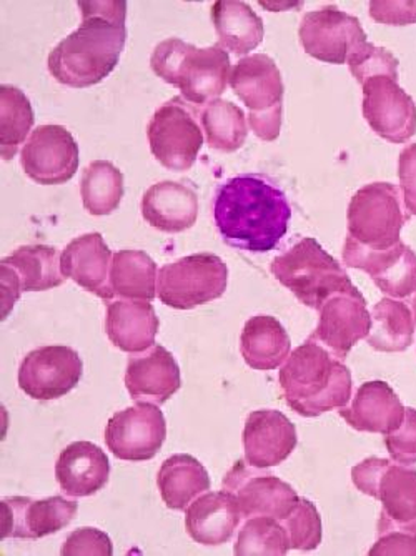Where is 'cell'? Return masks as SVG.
I'll return each mask as SVG.
<instances>
[{"label":"cell","instance_id":"6da1fadb","mask_svg":"<svg viewBox=\"0 0 416 556\" xmlns=\"http://www.w3.org/2000/svg\"><path fill=\"white\" fill-rule=\"evenodd\" d=\"M214 220L227 245L267 254L289 232L292 207L283 190L265 175L243 174L218 189Z\"/></svg>","mask_w":416,"mask_h":556},{"label":"cell","instance_id":"7a4b0ae2","mask_svg":"<svg viewBox=\"0 0 416 556\" xmlns=\"http://www.w3.org/2000/svg\"><path fill=\"white\" fill-rule=\"evenodd\" d=\"M83 24L49 55V72L74 89L97 86L117 67L124 52L125 2H79Z\"/></svg>","mask_w":416,"mask_h":556},{"label":"cell","instance_id":"3957f363","mask_svg":"<svg viewBox=\"0 0 416 556\" xmlns=\"http://www.w3.org/2000/svg\"><path fill=\"white\" fill-rule=\"evenodd\" d=\"M280 386L293 410L303 417H318L349 403L352 375L327 349L308 339L287 358Z\"/></svg>","mask_w":416,"mask_h":556},{"label":"cell","instance_id":"277c9868","mask_svg":"<svg viewBox=\"0 0 416 556\" xmlns=\"http://www.w3.org/2000/svg\"><path fill=\"white\" fill-rule=\"evenodd\" d=\"M150 67L196 105L217 100L230 83V55L222 46L199 49L181 39L164 40L153 50Z\"/></svg>","mask_w":416,"mask_h":556},{"label":"cell","instance_id":"5b68a950","mask_svg":"<svg viewBox=\"0 0 416 556\" xmlns=\"http://www.w3.org/2000/svg\"><path fill=\"white\" fill-rule=\"evenodd\" d=\"M270 268L281 286L303 305L317 311L330 296L355 290L342 265L312 237L300 240L289 252L275 258Z\"/></svg>","mask_w":416,"mask_h":556},{"label":"cell","instance_id":"8992f818","mask_svg":"<svg viewBox=\"0 0 416 556\" xmlns=\"http://www.w3.org/2000/svg\"><path fill=\"white\" fill-rule=\"evenodd\" d=\"M230 87L250 111V127L262 140L280 136L283 83L268 55L240 59L231 71Z\"/></svg>","mask_w":416,"mask_h":556},{"label":"cell","instance_id":"52a82bcc","mask_svg":"<svg viewBox=\"0 0 416 556\" xmlns=\"http://www.w3.org/2000/svg\"><path fill=\"white\" fill-rule=\"evenodd\" d=\"M159 299L175 311H192L227 290L228 268L214 254H196L164 265L159 271Z\"/></svg>","mask_w":416,"mask_h":556},{"label":"cell","instance_id":"ba28073f","mask_svg":"<svg viewBox=\"0 0 416 556\" xmlns=\"http://www.w3.org/2000/svg\"><path fill=\"white\" fill-rule=\"evenodd\" d=\"M150 150L168 170L186 172L196 164L203 146L197 114L181 97L165 102L147 125Z\"/></svg>","mask_w":416,"mask_h":556},{"label":"cell","instance_id":"9c48e42d","mask_svg":"<svg viewBox=\"0 0 416 556\" xmlns=\"http://www.w3.org/2000/svg\"><path fill=\"white\" fill-rule=\"evenodd\" d=\"M402 214L399 190L392 184H370L356 192L349 207V237L368 250H388L400 243Z\"/></svg>","mask_w":416,"mask_h":556},{"label":"cell","instance_id":"30bf717a","mask_svg":"<svg viewBox=\"0 0 416 556\" xmlns=\"http://www.w3.org/2000/svg\"><path fill=\"white\" fill-rule=\"evenodd\" d=\"M167 437L164 412L153 403L139 402L117 412L105 428V443L118 460H152Z\"/></svg>","mask_w":416,"mask_h":556},{"label":"cell","instance_id":"8fae6325","mask_svg":"<svg viewBox=\"0 0 416 556\" xmlns=\"http://www.w3.org/2000/svg\"><path fill=\"white\" fill-rule=\"evenodd\" d=\"M83 374V358L71 346H40L22 361L18 387L34 400H58L77 387Z\"/></svg>","mask_w":416,"mask_h":556},{"label":"cell","instance_id":"7c38bea8","mask_svg":"<svg viewBox=\"0 0 416 556\" xmlns=\"http://www.w3.org/2000/svg\"><path fill=\"white\" fill-rule=\"evenodd\" d=\"M25 175L40 186H62L79 168V146L62 125H40L22 149Z\"/></svg>","mask_w":416,"mask_h":556},{"label":"cell","instance_id":"4fadbf2b","mask_svg":"<svg viewBox=\"0 0 416 556\" xmlns=\"http://www.w3.org/2000/svg\"><path fill=\"white\" fill-rule=\"evenodd\" d=\"M299 36L306 54L337 65L345 64L353 50L367 42L358 18L335 5L308 12L300 25Z\"/></svg>","mask_w":416,"mask_h":556},{"label":"cell","instance_id":"5bb4252c","mask_svg":"<svg viewBox=\"0 0 416 556\" xmlns=\"http://www.w3.org/2000/svg\"><path fill=\"white\" fill-rule=\"evenodd\" d=\"M0 510L2 540H39L64 530L79 511V503L59 495L46 500L14 496L2 500Z\"/></svg>","mask_w":416,"mask_h":556},{"label":"cell","instance_id":"9a60e30c","mask_svg":"<svg viewBox=\"0 0 416 556\" xmlns=\"http://www.w3.org/2000/svg\"><path fill=\"white\" fill-rule=\"evenodd\" d=\"M362 111L371 129L388 142L403 143L416 130V105L412 97L390 77L363 84Z\"/></svg>","mask_w":416,"mask_h":556},{"label":"cell","instance_id":"2e32d148","mask_svg":"<svg viewBox=\"0 0 416 556\" xmlns=\"http://www.w3.org/2000/svg\"><path fill=\"white\" fill-rule=\"evenodd\" d=\"M371 330L367 303L358 290L337 293L320 308V321L310 340L327 346L338 361H345L356 342Z\"/></svg>","mask_w":416,"mask_h":556},{"label":"cell","instance_id":"e0dca14e","mask_svg":"<svg viewBox=\"0 0 416 556\" xmlns=\"http://www.w3.org/2000/svg\"><path fill=\"white\" fill-rule=\"evenodd\" d=\"M224 490L236 496L245 518L272 517L283 520L300 502L292 486L272 475H255L242 462L225 475Z\"/></svg>","mask_w":416,"mask_h":556},{"label":"cell","instance_id":"ac0fdd59","mask_svg":"<svg viewBox=\"0 0 416 556\" xmlns=\"http://www.w3.org/2000/svg\"><path fill=\"white\" fill-rule=\"evenodd\" d=\"M180 386V368L164 346L153 345L128 358L125 387L136 402L164 405Z\"/></svg>","mask_w":416,"mask_h":556},{"label":"cell","instance_id":"d6986e66","mask_svg":"<svg viewBox=\"0 0 416 556\" xmlns=\"http://www.w3.org/2000/svg\"><path fill=\"white\" fill-rule=\"evenodd\" d=\"M343 261L349 267L368 271L388 295L406 296L416 289V283L403 277V274L416 277V257L402 243L388 250H368L346 237Z\"/></svg>","mask_w":416,"mask_h":556},{"label":"cell","instance_id":"ffe728a7","mask_svg":"<svg viewBox=\"0 0 416 556\" xmlns=\"http://www.w3.org/2000/svg\"><path fill=\"white\" fill-rule=\"evenodd\" d=\"M111 254L100 233H86L72 240L61 255V268L65 278L89 290L103 300H114L111 289Z\"/></svg>","mask_w":416,"mask_h":556},{"label":"cell","instance_id":"44dd1931","mask_svg":"<svg viewBox=\"0 0 416 556\" xmlns=\"http://www.w3.org/2000/svg\"><path fill=\"white\" fill-rule=\"evenodd\" d=\"M243 446L247 464L275 467L289 458L297 446L295 425L277 410L253 412L243 430Z\"/></svg>","mask_w":416,"mask_h":556},{"label":"cell","instance_id":"7402d4cb","mask_svg":"<svg viewBox=\"0 0 416 556\" xmlns=\"http://www.w3.org/2000/svg\"><path fill=\"white\" fill-rule=\"evenodd\" d=\"M55 478L67 495L75 498L96 495L108 485L111 462L96 443L74 442L62 450L55 465Z\"/></svg>","mask_w":416,"mask_h":556},{"label":"cell","instance_id":"603a6c76","mask_svg":"<svg viewBox=\"0 0 416 556\" xmlns=\"http://www.w3.org/2000/svg\"><path fill=\"white\" fill-rule=\"evenodd\" d=\"M105 332L122 352L140 353L155 345L159 318L147 300H109Z\"/></svg>","mask_w":416,"mask_h":556},{"label":"cell","instance_id":"cb8c5ba5","mask_svg":"<svg viewBox=\"0 0 416 556\" xmlns=\"http://www.w3.org/2000/svg\"><path fill=\"white\" fill-rule=\"evenodd\" d=\"M240 518L242 510L231 493L225 490L205 493L193 500L187 508V533L200 545H224L236 532Z\"/></svg>","mask_w":416,"mask_h":556},{"label":"cell","instance_id":"d4e9b609","mask_svg":"<svg viewBox=\"0 0 416 556\" xmlns=\"http://www.w3.org/2000/svg\"><path fill=\"white\" fill-rule=\"evenodd\" d=\"M142 215L147 224L161 232H184L196 225L199 199L190 187L165 180L147 190L142 199Z\"/></svg>","mask_w":416,"mask_h":556},{"label":"cell","instance_id":"484cf974","mask_svg":"<svg viewBox=\"0 0 416 556\" xmlns=\"http://www.w3.org/2000/svg\"><path fill=\"white\" fill-rule=\"evenodd\" d=\"M157 485L171 510H187L197 496L209 492L211 477L197 458L181 453L164 462L159 470Z\"/></svg>","mask_w":416,"mask_h":556},{"label":"cell","instance_id":"4316f807","mask_svg":"<svg viewBox=\"0 0 416 556\" xmlns=\"http://www.w3.org/2000/svg\"><path fill=\"white\" fill-rule=\"evenodd\" d=\"M212 21L220 46L234 54H249L264 40V22L245 2H215L212 5Z\"/></svg>","mask_w":416,"mask_h":556},{"label":"cell","instance_id":"83f0119b","mask_svg":"<svg viewBox=\"0 0 416 556\" xmlns=\"http://www.w3.org/2000/svg\"><path fill=\"white\" fill-rule=\"evenodd\" d=\"M240 350L243 358L255 370H274L287 361L290 339L274 317H253L243 327Z\"/></svg>","mask_w":416,"mask_h":556},{"label":"cell","instance_id":"f1b7e54d","mask_svg":"<svg viewBox=\"0 0 416 556\" xmlns=\"http://www.w3.org/2000/svg\"><path fill=\"white\" fill-rule=\"evenodd\" d=\"M395 408L402 407L387 383L371 382L358 390L352 408H343L342 417L356 430L387 433L399 428L403 410Z\"/></svg>","mask_w":416,"mask_h":556},{"label":"cell","instance_id":"f546056e","mask_svg":"<svg viewBox=\"0 0 416 556\" xmlns=\"http://www.w3.org/2000/svg\"><path fill=\"white\" fill-rule=\"evenodd\" d=\"M21 283L22 292H43L65 282L59 250L49 245L18 247L14 254L2 258Z\"/></svg>","mask_w":416,"mask_h":556},{"label":"cell","instance_id":"4dcf8cb0","mask_svg":"<svg viewBox=\"0 0 416 556\" xmlns=\"http://www.w3.org/2000/svg\"><path fill=\"white\" fill-rule=\"evenodd\" d=\"M157 264L142 250H121L112 257L111 289L114 296L128 300L155 299Z\"/></svg>","mask_w":416,"mask_h":556},{"label":"cell","instance_id":"1f68e13d","mask_svg":"<svg viewBox=\"0 0 416 556\" xmlns=\"http://www.w3.org/2000/svg\"><path fill=\"white\" fill-rule=\"evenodd\" d=\"M84 208L90 215H111L124 199V175L108 161H93L80 180Z\"/></svg>","mask_w":416,"mask_h":556},{"label":"cell","instance_id":"d6a6232c","mask_svg":"<svg viewBox=\"0 0 416 556\" xmlns=\"http://www.w3.org/2000/svg\"><path fill=\"white\" fill-rule=\"evenodd\" d=\"M34 122L36 117L27 96L14 86L0 87V157L4 161L14 159Z\"/></svg>","mask_w":416,"mask_h":556},{"label":"cell","instance_id":"836d02e7","mask_svg":"<svg viewBox=\"0 0 416 556\" xmlns=\"http://www.w3.org/2000/svg\"><path fill=\"white\" fill-rule=\"evenodd\" d=\"M203 130L212 149L236 152L247 140V122L242 109L228 100L217 99L202 112Z\"/></svg>","mask_w":416,"mask_h":556},{"label":"cell","instance_id":"e575fe53","mask_svg":"<svg viewBox=\"0 0 416 556\" xmlns=\"http://www.w3.org/2000/svg\"><path fill=\"white\" fill-rule=\"evenodd\" d=\"M374 314L375 327L368 336V343L374 349L395 352L412 343L413 321L403 303L381 300L375 305Z\"/></svg>","mask_w":416,"mask_h":556},{"label":"cell","instance_id":"d590c367","mask_svg":"<svg viewBox=\"0 0 416 556\" xmlns=\"http://www.w3.org/2000/svg\"><path fill=\"white\" fill-rule=\"evenodd\" d=\"M290 543L283 527L272 517L252 518L247 521L239 540L237 555H285Z\"/></svg>","mask_w":416,"mask_h":556},{"label":"cell","instance_id":"8d00e7d4","mask_svg":"<svg viewBox=\"0 0 416 556\" xmlns=\"http://www.w3.org/2000/svg\"><path fill=\"white\" fill-rule=\"evenodd\" d=\"M346 62L353 77L362 86L375 77H390L399 83V59L381 47L368 42L360 43Z\"/></svg>","mask_w":416,"mask_h":556},{"label":"cell","instance_id":"74e56055","mask_svg":"<svg viewBox=\"0 0 416 556\" xmlns=\"http://www.w3.org/2000/svg\"><path fill=\"white\" fill-rule=\"evenodd\" d=\"M287 530L292 548H317L322 542V521L314 503L300 500L292 514L287 517Z\"/></svg>","mask_w":416,"mask_h":556},{"label":"cell","instance_id":"f35d334b","mask_svg":"<svg viewBox=\"0 0 416 556\" xmlns=\"http://www.w3.org/2000/svg\"><path fill=\"white\" fill-rule=\"evenodd\" d=\"M114 553L111 536L97 528H77L62 546V556L100 555L111 556Z\"/></svg>","mask_w":416,"mask_h":556},{"label":"cell","instance_id":"ab89813d","mask_svg":"<svg viewBox=\"0 0 416 556\" xmlns=\"http://www.w3.org/2000/svg\"><path fill=\"white\" fill-rule=\"evenodd\" d=\"M400 180L405 192L406 205L416 214V143L400 155Z\"/></svg>","mask_w":416,"mask_h":556},{"label":"cell","instance_id":"60d3db41","mask_svg":"<svg viewBox=\"0 0 416 556\" xmlns=\"http://www.w3.org/2000/svg\"><path fill=\"white\" fill-rule=\"evenodd\" d=\"M0 271H2V320H4L11 314L15 300L21 299L22 289L8 265L0 264Z\"/></svg>","mask_w":416,"mask_h":556}]
</instances>
